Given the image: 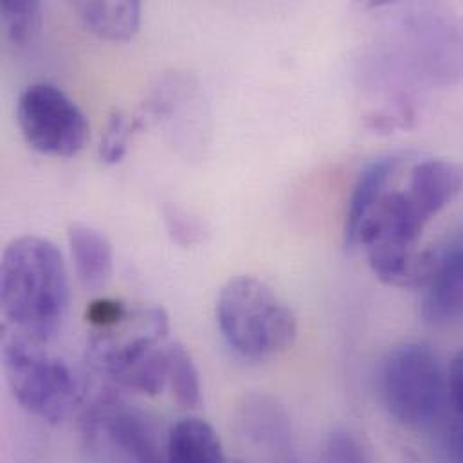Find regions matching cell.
<instances>
[{
    "mask_svg": "<svg viewBox=\"0 0 463 463\" xmlns=\"http://www.w3.org/2000/svg\"><path fill=\"white\" fill-rule=\"evenodd\" d=\"M128 314L127 307L114 299L94 301L87 310V319L94 330H103L118 325Z\"/></svg>",
    "mask_w": 463,
    "mask_h": 463,
    "instance_id": "18",
    "label": "cell"
},
{
    "mask_svg": "<svg viewBox=\"0 0 463 463\" xmlns=\"http://www.w3.org/2000/svg\"><path fill=\"white\" fill-rule=\"evenodd\" d=\"M168 317L163 308L127 314L118 325L94 330L92 364L125 388L157 395L168 383Z\"/></svg>",
    "mask_w": 463,
    "mask_h": 463,
    "instance_id": "2",
    "label": "cell"
},
{
    "mask_svg": "<svg viewBox=\"0 0 463 463\" xmlns=\"http://www.w3.org/2000/svg\"><path fill=\"white\" fill-rule=\"evenodd\" d=\"M42 346L13 330L7 332L2 341L4 375L13 397L25 411L58 424L78 406L83 386L65 361Z\"/></svg>",
    "mask_w": 463,
    "mask_h": 463,
    "instance_id": "4",
    "label": "cell"
},
{
    "mask_svg": "<svg viewBox=\"0 0 463 463\" xmlns=\"http://www.w3.org/2000/svg\"><path fill=\"white\" fill-rule=\"evenodd\" d=\"M2 24L14 45L31 43L42 27V5L31 0H4L0 4Z\"/></svg>",
    "mask_w": 463,
    "mask_h": 463,
    "instance_id": "16",
    "label": "cell"
},
{
    "mask_svg": "<svg viewBox=\"0 0 463 463\" xmlns=\"http://www.w3.org/2000/svg\"><path fill=\"white\" fill-rule=\"evenodd\" d=\"M460 188L462 174L455 165L430 159L419 163L411 170L410 183L404 192L420 215L430 222L458 195Z\"/></svg>",
    "mask_w": 463,
    "mask_h": 463,
    "instance_id": "10",
    "label": "cell"
},
{
    "mask_svg": "<svg viewBox=\"0 0 463 463\" xmlns=\"http://www.w3.org/2000/svg\"><path fill=\"white\" fill-rule=\"evenodd\" d=\"M238 431L258 451L270 458L292 457V428L285 410L270 397H245L238 410Z\"/></svg>",
    "mask_w": 463,
    "mask_h": 463,
    "instance_id": "8",
    "label": "cell"
},
{
    "mask_svg": "<svg viewBox=\"0 0 463 463\" xmlns=\"http://www.w3.org/2000/svg\"><path fill=\"white\" fill-rule=\"evenodd\" d=\"M448 384H449V397L463 420V348L451 361Z\"/></svg>",
    "mask_w": 463,
    "mask_h": 463,
    "instance_id": "21",
    "label": "cell"
},
{
    "mask_svg": "<svg viewBox=\"0 0 463 463\" xmlns=\"http://www.w3.org/2000/svg\"><path fill=\"white\" fill-rule=\"evenodd\" d=\"M67 240L81 285L90 290L105 287L114 274V252L109 238L92 226L72 224Z\"/></svg>",
    "mask_w": 463,
    "mask_h": 463,
    "instance_id": "11",
    "label": "cell"
},
{
    "mask_svg": "<svg viewBox=\"0 0 463 463\" xmlns=\"http://www.w3.org/2000/svg\"><path fill=\"white\" fill-rule=\"evenodd\" d=\"M401 165L399 157H383L372 163L357 179L345 221V241L354 247L357 232L381 197L390 190V183Z\"/></svg>",
    "mask_w": 463,
    "mask_h": 463,
    "instance_id": "12",
    "label": "cell"
},
{
    "mask_svg": "<svg viewBox=\"0 0 463 463\" xmlns=\"http://www.w3.org/2000/svg\"><path fill=\"white\" fill-rule=\"evenodd\" d=\"M166 222H168V230L172 232V236L181 245H192L203 234L201 226L194 219H190L186 213H183L179 210H170L166 213Z\"/></svg>",
    "mask_w": 463,
    "mask_h": 463,
    "instance_id": "19",
    "label": "cell"
},
{
    "mask_svg": "<svg viewBox=\"0 0 463 463\" xmlns=\"http://www.w3.org/2000/svg\"><path fill=\"white\" fill-rule=\"evenodd\" d=\"M217 321L226 343L249 361L281 355L298 335L290 307L252 276H240L224 285L217 299Z\"/></svg>",
    "mask_w": 463,
    "mask_h": 463,
    "instance_id": "3",
    "label": "cell"
},
{
    "mask_svg": "<svg viewBox=\"0 0 463 463\" xmlns=\"http://www.w3.org/2000/svg\"><path fill=\"white\" fill-rule=\"evenodd\" d=\"M168 463H228L215 430L203 419H183L168 437Z\"/></svg>",
    "mask_w": 463,
    "mask_h": 463,
    "instance_id": "14",
    "label": "cell"
},
{
    "mask_svg": "<svg viewBox=\"0 0 463 463\" xmlns=\"http://www.w3.org/2000/svg\"><path fill=\"white\" fill-rule=\"evenodd\" d=\"M16 121L27 145L51 157L76 156L89 136L81 109L51 83H33L20 94Z\"/></svg>",
    "mask_w": 463,
    "mask_h": 463,
    "instance_id": "6",
    "label": "cell"
},
{
    "mask_svg": "<svg viewBox=\"0 0 463 463\" xmlns=\"http://www.w3.org/2000/svg\"><path fill=\"white\" fill-rule=\"evenodd\" d=\"M267 463H296L294 462V457L292 458H270V462Z\"/></svg>",
    "mask_w": 463,
    "mask_h": 463,
    "instance_id": "22",
    "label": "cell"
},
{
    "mask_svg": "<svg viewBox=\"0 0 463 463\" xmlns=\"http://www.w3.org/2000/svg\"><path fill=\"white\" fill-rule=\"evenodd\" d=\"M0 299L9 328L45 345L60 332L69 308V279L58 247L40 236L13 240L0 265Z\"/></svg>",
    "mask_w": 463,
    "mask_h": 463,
    "instance_id": "1",
    "label": "cell"
},
{
    "mask_svg": "<svg viewBox=\"0 0 463 463\" xmlns=\"http://www.w3.org/2000/svg\"><path fill=\"white\" fill-rule=\"evenodd\" d=\"M348 463H368L366 458H361V460H355V462H348Z\"/></svg>",
    "mask_w": 463,
    "mask_h": 463,
    "instance_id": "23",
    "label": "cell"
},
{
    "mask_svg": "<svg viewBox=\"0 0 463 463\" xmlns=\"http://www.w3.org/2000/svg\"><path fill=\"white\" fill-rule=\"evenodd\" d=\"M440 463H463V428H448L439 444Z\"/></svg>",
    "mask_w": 463,
    "mask_h": 463,
    "instance_id": "20",
    "label": "cell"
},
{
    "mask_svg": "<svg viewBox=\"0 0 463 463\" xmlns=\"http://www.w3.org/2000/svg\"><path fill=\"white\" fill-rule=\"evenodd\" d=\"M420 314L431 326H448L463 319V245L437 254L424 287Z\"/></svg>",
    "mask_w": 463,
    "mask_h": 463,
    "instance_id": "7",
    "label": "cell"
},
{
    "mask_svg": "<svg viewBox=\"0 0 463 463\" xmlns=\"http://www.w3.org/2000/svg\"><path fill=\"white\" fill-rule=\"evenodd\" d=\"M94 422L101 426L109 437L136 463H168L150 433L145 419L128 410L114 397L99 401L94 410Z\"/></svg>",
    "mask_w": 463,
    "mask_h": 463,
    "instance_id": "9",
    "label": "cell"
},
{
    "mask_svg": "<svg viewBox=\"0 0 463 463\" xmlns=\"http://www.w3.org/2000/svg\"><path fill=\"white\" fill-rule=\"evenodd\" d=\"M132 130L134 125L123 112H114L110 116L99 145V157L105 165H118L125 157Z\"/></svg>",
    "mask_w": 463,
    "mask_h": 463,
    "instance_id": "17",
    "label": "cell"
},
{
    "mask_svg": "<svg viewBox=\"0 0 463 463\" xmlns=\"http://www.w3.org/2000/svg\"><path fill=\"white\" fill-rule=\"evenodd\" d=\"M74 9L90 33L107 40H130L141 25V4L137 0H80Z\"/></svg>",
    "mask_w": 463,
    "mask_h": 463,
    "instance_id": "13",
    "label": "cell"
},
{
    "mask_svg": "<svg viewBox=\"0 0 463 463\" xmlns=\"http://www.w3.org/2000/svg\"><path fill=\"white\" fill-rule=\"evenodd\" d=\"M379 393L388 413L402 426H435L449 395L437 352L426 343H402L392 348L379 368Z\"/></svg>",
    "mask_w": 463,
    "mask_h": 463,
    "instance_id": "5",
    "label": "cell"
},
{
    "mask_svg": "<svg viewBox=\"0 0 463 463\" xmlns=\"http://www.w3.org/2000/svg\"><path fill=\"white\" fill-rule=\"evenodd\" d=\"M168 383L181 406L195 408L201 402L199 370L188 350L179 343L168 345Z\"/></svg>",
    "mask_w": 463,
    "mask_h": 463,
    "instance_id": "15",
    "label": "cell"
}]
</instances>
